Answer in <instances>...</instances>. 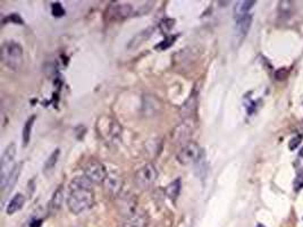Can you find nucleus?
I'll use <instances>...</instances> for the list:
<instances>
[{"instance_id": "nucleus-1", "label": "nucleus", "mask_w": 303, "mask_h": 227, "mask_svg": "<svg viewBox=\"0 0 303 227\" xmlns=\"http://www.w3.org/2000/svg\"><path fill=\"white\" fill-rule=\"evenodd\" d=\"M94 203V192L85 177L74 178L69 184L67 206L71 213L79 215L89 210Z\"/></svg>"}, {"instance_id": "nucleus-2", "label": "nucleus", "mask_w": 303, "mask_h": 227, "mask_svg": "<svg viewBox=\"0 0 303 227\" xmlns=\"http://www.w3.org/2000/svg\"><path fill=\"white\" fill-rule=\"evenodd\" d=\"M3 63L12 71H17L23 65V48L14 40L5 41L2 46Z\"/></svg>"}, {"instance_id": "nucleus-3", "label": "nucleus", "mask_w": 303, "mask_h": 227, "mask_svg": "<svg viewBox=\"0 0 303 227\" xmlns=\"http://www.w3.org/2000/svg\"><path fill=\"white\" fill-rule=\"evenodd\" d=\"M97 128L102 138L109 142H116L121 139L122 126L109 116H102L97 123Z\"/></svg>"}, {"instance_id": "nucleus-4", "label": "nucleus", "mask_w": 303, "mask_h": 227, "mask_svg": "<svg viewBox=\"0 0 303 227\" xmlns=\"http://www.w3.org/2000/svg\"><path fill=\"white\" fill-rule=\"evenodd\" d=\"M15 157H16V145L15 143H10L8 147L5 149L4 154L0 159V186L2 191L6 185L7 178L10 173L14 169L15 165Z\"/></svg>"}, {"instance_id": "nucleus-5", "label": "nucleus", "mask_w": 303, "mask_h": 227, "mask_svg": "<svg viewBox=\"0 0 303 227\" xmlns=\"http://www.w3.org/2000/svg\"><path fill=\"white\" fill-rule=\"evenodd\" d=\"M202 158V150L197 142H186L183 147L178 150L176 159L178 163L184 166L197 164Z\"/></svg>"}, {"instance_id": "nucleus-6", "label": "nucleus", "mask_w": 303, "mask_h": 227, "mask_svg": "<svg viewBox=\"0 0 303 227\" xmlns=\"http://www.w3.org/2000/svg\"><path fill=\"white\" fill-rule=\"evenodd\" d=\"M84 177L91 184H104L108 176L105 165L98 160L92 159L86 163L83 168Z\"/></svg>"}, {"instance_id": "nucleus-7", "label": "nucleus", "mask_w": 303, "mask_h": 227, "mask_svg": "<svg viewBox=\"0 0 303 227\" xmlns=\"http://www.w3.org/2000/svg\"><path fill=\"white\" fill-rule=\"evenodd\" d=\"M158 178V171L153 164L142 166L134 175V182L141 190H148Z\"/></svg>"}, {"instance_id": "nucleus-8", "label": "nucleus", "mask_w": 303, "mask_h": 227, "mask_svg": "<svg viewBox=\"0 0 303 227\" xmlns=\"http://www.w3.org/2000/svg\"><path fill=\"white\" fill-rule=\"evenodd\" d=\"M133 13V8L129 4L125 3H111L106 10V20L109 22L123 21Z\"/></svg>"}, {"instance_id": "nucleus-9", "label": "nucleus", "mask_w": 303, "mask_h": 227, "mask_svg": "<svg viewBox=\"0 0 303 227\" xmlns=\"http://www.w3.org/2000/svg\"><path fill=\"white\" fill-rule=\"evenodd\" d=\"M252 24V14H249L244 17L236 20L235 28H234V41L241 43L247 36L249 30Z\"/></svg>"}, {"instance_id": "nucleus-10", "label": "nucleus", "mask_w": 303, "mask_h": 227, "mask_svg": "<svg viewBox=\"0 0 303 227\" xmlns=\"http://www.w3.org/2000/svg\"><path fill=\"white\" fill-rule=\"evenodd\" d=\"M192 135V127L186 123H181L172 133V138L175 142H185Z\"/></svg>"}, {"instance_id": "nucleus-11", "label": "nucleus", "mask_w": 303, "mask_h": 227, "mask_svg": "<svg viewBox=\"0 0 303 227\" xmlns=\"http://www.w3.org/2000/svg\"><path fill=\"white\" fill-rule=\"evenodd\" d=\"M153 31H154V28H149V29H145L141 32H139L138 34H135L132 39L129 40L128 45H127V49H129V50L137 49V48L143 45V43L151 36V34H153Z\"/></svg>"}, {"instance_id": "nucleus-12", "label": "nucleus", "mask_w": 303, "mask_h": 227, "mask_svg": "<svg viewBox=\"0 0 303 227\" xmlns=\"http://www.w3.org/2000/svg\"><path fill=\"white\" fill-rule=\"evenodd\" d=\"M104 184L106 185L107 191L112 196H117L122 190V180L116 174H108Z\"/></svg>"}, {"instance_id": "nucleus-13", "label": "nucleus", "mask_w": 303, "mask_h": 227, "mask_svg": "<svg viewBox=\"0 0 303 227\" xmlns=\"http://www.w3.org/2000/svg\"><path fill=\"white\" fill-rule=\"evenodd\" d=\"M254 5H256V2H253V0H243V2L236 3L234 6L235 20L244 17V16L250 14V10L254 7Z\"/></svg>"}, {"instance_id": "nucleus-14", "label": "nucleus", "mask_w": 303, "mask_h": 227, "mask_svg": "<svg viewBox=\"0 0 303 227\" xmlns=\"http://www.w3.org/2000/svg\"><path fill=\"white\" fill-rule=\"evenodd\" d=\"M182 190V180L180 177H177L176 180L171 182L165 188V194L172 201H176L177 198L180 197Z\"/></svg>"}, {"instance_id": "nucleus-15", "label": "nucleus", "mask_w": 303, "mask_h": 227, "mask_svg": "<svg viewBox=\"0 0 303 227\" xmlns=\"http://www.w3.org/2000/svg\"><path fill=\"white\" fill-rule=\"evenodd\" d=\"M150 219L147 214H135L129 217L124 227H149Z\"/></svg>"}, {"instance_id": "nucleus-16", "label": "nucleus", "mask_w": 303, "mask_h": 227, "mask_svg": "<svg viewBox=\"0 0 303 227\" xmlns=\"http://www.w3.org/2000/svg\"><path fill=\"white\" fill-rule=\"evenodd\" d=\"M25 203V197L22 193H17L10 200L9 203L7 204L6 213L7 215H14L15 213L20 212V210L23 208Z\"/></svg>"}, {"instance_id": "nucleus-17", "label": "nucleus", "mask_w": 303, "mask_h": 227, "mask_svg": "<svg viewBox=\"0 0 303 227\" xmlns=\"http://www.w3.org/2000/svg\"><path fill=\"white\" fill-rule=\"evenodd\" d=\"M63 201H64V188H63V186H59L57 190L53 192L52 198L49 202L50 213L56 214L58 210L62 208Z\"/></svg>"}, {"instance_id": "nucleus-18", "label": "nucleus", "mask_w": 303, "mask_h": 227, "mask_svg": "<svg viewBox=\"0 0 303 227\" xmlns=\"http://www.w3.org/2000/svg\"><path fill=\"white\" fill-rule=\"evenodd\" d=\"M59 155H61V150L56 149L49 157H48V159L46 160V163H45V166H43V174L45 175L51 174L58 163Z\"/></svg>"}, {"instance_id": "nucleus-19", "label": "nucleus", "mask_w": 303, "mask_h": 227, "mask_svg": "<svg viewBox=\"0 0 303 227\" xmlns=\"http://www.w3.org/2000/svg\"><path fill=\"white\" fill-rule=\"evenodd\" d=\"M22 166H23V165H22V164H18V165H16V166L14 167V169L12 171V173H10L9 176H8V178H7L6 185H5V187H4V190H3V191L6 190L7 192H10V191L13 190V187L15 186L16 182L18 181V178H20V176H21Z\"/></svg>"}, {"instance_id": "nucleus-20", "label": "nucleus", "mask_w": 303, "mask_h": 227, "mask_svg": "<svg viewBox=\"0 0 303 227\" xmlns=\"http://www.w3.org/2000/svg\"><path fill=\"white\" fill-rule=\"evenodd\" d=\"M36 120V116L35 115H32L28 121L25 122V125L23 127V134H22V137H23V145L26 147L30 143V140H31V133H32V127L34 125V122Z\"/></svg>"}, {"instance_id": "nucleus-21", "label": "nucleus", "mask_w": 303, "mask_h": 227, "mask_svg": "<svg viewBox=\"0 0 303 227\" xmlns=\"http://www.w3.org/2000/svg\"><path fill=\"white\" fill-rule=\"evenodd\" d=\"M175 25V20L173 18H165L161 21L160 23V30L162 31V33H169V32L173 30Z\"/></svg>"}, {"instance_id": "nucleus-22", "label": "nucleus", "mask_w": 303, "mask_h": 227, "mask_svg": "<svg viewBox=\"0 0 303 227\" xmlns=\"http://www.w3.org/2000/svg\"><path fill=\"white\" fill-rule=\"evenodd\" d=\"M175 40H176V36H169V37H167V39H165L164 41L160 42L159 45H157V46H156V49H158L159 51H162V50L168 49V48H169L172 45H174Z\"/></svg>"}, {"instance_id": "nucleus-23", "label": "nucleus", "mask_w": 303, "mask_h": 227, "mask_svg": "<svg viewBox=\"0 0 303 227\" xmlns=\"http://www.w3.org/2000/svg\"><path fill=\"white\" fill-rule=\"evenodd\" d=\"M288 75H289L288 69L282 67V68H278L277 71L275 72V79L277 81H284L286 78H288Z\"/></svg>"}, {"instance_id": "nucleus-24", "label": "nucleus", "mask_w": 303, "mask_h": 227, "mask_svg": "<svg viewBox=\"0 0 303 227\" xmlns=\"http://www.w3.org/2000/svg\"><path fill=\"white\" fill-rule=\"evenodd\" d=\"M10 22V23H14V24H23V20L21 18V16L18 14H12L9 15L8 17L4 18V23H6V22Z\"/></svg>"}, {"instance_id": "nucleus-25", "label": "nucleus", "mask_w": 303, "mask_h": 227, "mask_svg": "<svg viewBox=\"0 0 303 227\" xmlns=\"http://www.w3.org/2000/svg\"><path fill=\"white\" fill-rule=\"evenodd\" d=\"M301 141H302V135H296V137H294L293 139H291V141L289 143L290 150H295L301 144Z\"/></svg>"}, {"instance_id": "nucleus-26", "label": "nucleus", "mask_w": 303, "mask_h": 227, "mask_svg": "<svg viewBox=\"0 0 303 227\" xmlns=\"http://www.w3.org/2000/svg\"><path fill=\"white\" fill-rule=\"evenodd\" d=\"M52 15L53 16H63V15H65V10L63 9L62 5L59 3L52 4Z\"/></svg>"}, {"instance_id": "nucleus-27", "label": "nucleus", "mask_w": 303, "mask_h": 227, "mask_svg": "<svg viewBox=\"0 0 303 227\" xmlns=\"http://www.w3.org/2000/svg\"><path fill=\"white\" fill-rule=\"evenodd\" d=\"M294 186H295L296 191H299L300 188L303 187V174H302V176L296 177V180L294 181Z\"/></svg>"}, {"instance_id": "nucleus-28", "label": "nucleus", "mask_w": 303, "mask_h": 227, "mask_svg": "<svg viewBox=\"0 0 303 227\" xmlns=\"http://www.w3.org/2000/svg\"><path fill=\"white\" fill-rule=\"evenodd\" d=\"M300 157H302V158H303V148H302L301 151H300Z\"/></svg>"}]
</instances>
